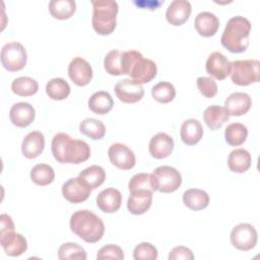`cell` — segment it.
<instances>
[{"label": "cell", "mask_w": 260, "mask_h": 260, "mask_svg": "<svg viewBox=\"0 0 260 260\" xmlns=\"http://www.w3.org/2000/svg\"><path fill=\"white\" fill-rule=\"evenodd\" d=\"M11 90L19 96H30L38 92L39 83L31 77L20 76L12 81Z\"/></svg>", "instance_id": "32"}, {"label": "cell", "mask_w": 260, "mask_h": 260, "mask_svg": "<svg viewBox=\"0 0 260 260\" xmlns=\"http://www.w3.org/2000/svg\"><path fill=\"white\" fill-rule=\"evenodd\" d=\"M108 155L110 161L120 170H130L136 162L134 152L127 145L120 142L110 145Z\"/></svg>", "instance_id": "12"}, {"label": "cell", "mask_w": 260, "mask_h": 260, "mask_svg": "<svg viewBox=\"0 0 260 260\" xmlns=\"http://www.w3.org/2000/svg\"><path fill=\"white\" fill-rule=\"evenodd\" d=\"M248 136V129L242 123H231L224 130V138L231 146H239L243 144Z\"/></svg>", "instance_id": "33"}, {"label": "cell", "mask_w": 260, "mask_h": 260, "mask_svg": "<svg viewBox=\"0 0 260 260\" xmlns=\"http://www.w3.org/2000/svg\"><path fill=\"white\" fill-rule=\"evenodd\" d=\"M68 75L77 86H85L92 79V68L85 59L75 57L68 65Z\"/></svg>", "instance_id": "13"}, {"label": "cell", "mask_w": 260, "mask_h": 260, "mask_svg": "<svg viewBox=\"0 0 260 260\" xmlns=\"http://www.w3.org/2000/svg\"><path fill=\"white\" fill-rule=\"evenodd\" d=\"M192 12V7L187 0H174L168 6L166 11V18L169 23L175 26L185 23Z\"/></svg>", "instance_id": "18"}, {"label": "cell", "mask_w": 260, "mask_h": 260, "mask_svg": "<svg viewBox=\"0 0 260 260\" xmlns=\"http://www.w3.org/2000/svg\"><path fill=\"white\" fill-rule=\"evenodd\" d=\"M96 259L102 260V259H117V260H123L124 259V252L121 247L117 245H106L103 246L98 254H96Z\"/></svg>", "instance_id": "42"}, {"label": "cell", "mask_w": 260, "mask_h": 260, "mask_svg": "<svg viewBox=\"0 0 260 260\" xmlns=\"http://www.w3.org/2000/svg\"><path fill=\"white\" fill-rule=\"evenodd\" d=\"M182 141L187 145L198 143L203 136V128L201 123L196 119H188L183 122L180 129Z\"/></svg>", "instance_id": "24"}, {"label": "cell", "mask_w": 260, "mask_h": 260, "mask_svg": "<svg viewBox=\"0 0 260 260\" xmlns=\"http://www.w3.org/2000/svg\"><path fill=\"white\" fill-rule=\"evenodd\" d=\"M122 55L123 52L119 50H111L104 59L105 70L114 76L123 74L122 70Z\"/></svg>", "instance_id": "38"}, {"label": "cell", "mask_w": 260, "mask_h": 260, "mask_svg": "<svg viewBox=\"0 0 260 260\" xmlns=\"http://www.w3.org/2000/svg\"><path fill=\"white\" fill-rule=\"evenodd\" d=\"M157 255V249L148 242L138 244L133 251V258L135 260H155Z\"/></svg>", "instance_id": "39"}, {"label": "cell", "mask_w": 260, "mask_h": 260, "mask_svg": "<svg viewBox=\"0 0 260 260\" xmlns=\"http://www.w3.org/2000/svg\"><path fill=\"white\" fill-rule=\"evenodd\" d=\"M79 131L92 140H100L106 134V127L101 120L94 118H86L80 122Z\"/></svg>", "instance_id": "31"}, {"label": "cell", "mask_w": 260, "mask_h": 260, "mask_svg": "<svg viewBox=\"0 0 260 260\" xmlns=\"http://www.w3.org/2000/svg\"><path fill=\"white\" fill-rule=\"evenodd\" d=\"M45 148V136L40 131L27 133L21 143V152L24 157L32 159L38 157Z\"/></svg>", "instance_id": "21"}, {"label": "cell", "mask_w": 260, "mask_h": 260, "mask_svg": "<svg viewBox=\"0 0 260 260\" xmlns=\"http://www.w3.org/2000/svg\"><path fill=\"white\" fill-rule=\"evenodd\" d=\"M230 240L236 249L240 251H249L256 246L258 234L252 224L243 222L233 228Z\"/></svg>", "instance_id": "9"}, {"label": "cell", "mask_w": 260, "mask_h": 260, "mask_svg": "<svg viewBox=\"0 0 260 260\" xmlns=\"http://www.w3.org/2000/svg\"><path fill=\"white\" fill-rule=\"evenodd\" d=\"M70 230L86 243L99 242L105 233L104 221L92 211L81 209L70 217Z\"/></svg>", "instance_id": "2"}, {"label": "cell", "mask_w": 260, "mask_h": 260, "mask_svg": "<svg viewBox=\"0 0 260 260\" xmlns=\"http://www.w3.org/2000/svg\"><path fill=\"white\" fill-rule=\"evenodd\" d=\"M93 10L91 23L96 34L101 36L111 35L117 25L118 3L115 0L91 1Z\"/></svg>", "instance_id": "5"}, {"label": "cell", "mask_w": 260, "mask_h": 260, "mask_svg": "<svg viewBox=\"0 0 260 260\" xmlns=\"http://www.w3.org/2000/svg\"><path fill=\"white\" fill-rule=\"evenodd\" d=\"M91 190L92 189L79 176L67 180L62 185L63 197L70 203L74 204L85 201L89 197Z\"/></svg>", "instance_id": "10"}, {"label": "cell", "mask_w": 260, "mask_h": 260, "mask_svg": "<svg viewBox=\"0 0 260 260\" xmlns=\"http://www.w3.org/2000/svg\"><path fill=\"white\" fill-rule=\"evenodd\" d=\"M115 93L120 102L125 104H135L142 100L144 89L141 84L133 79L125 78L116 83Z\"/></svg>", "instance_id": "11"}, {"label": "cell", "mask_w": 260, "mask_h": 260, "mask_svg": "<svg viewBox=\"0 0 260 260\" xmlns=\"http://www.w3.org/2000/svg\"><path fill=\"white\" fill-rule=\"evenodd\" d=\"M150 181L154 191L160 193H172L179 189L182 184L180 172L171 166L155 168L150 174Z\"/></svg>", "instance_id": "7"}, {"label": "cell", "mask_w": 260, "mask_h": 260, "mask_svg": "<svg viewBox=\"0 0 260 260\" xmlns=\"http://www.w3.org/2000/svg\"><path fill=\"white\" fill-rule=\"evenodd\" d=\"M203 119L209 129L216 130L229 121L230 115L228 111L224 109V107L212 105L204 110Z\"/></svg>", "instance_id": "26"}, {"label": "cell", "mask_w": 260, "mask_h": 260, "mask_svg": "<svg viewBox=\"0 0 260 260\" xmlns=\"http://www.w3.org/2000/svg\"><path fill=\"white\" fill-rule=\"evenodd\" d=\"M76 10V3L74 0H52L49 2V11L54 18L68 19Z\"/></svg>", "instance_id": "29"}, {"label": "cell", "mask_w": 260, "mask_h": 260, "mask_svg": "<svg viewBox=\"0 0 260 260\" xmlns=\"http://www.w3.org/2000/svg\"><path fill=\"white\" fill-rule=\"evenodd\" d=\"M252 157L250 152L245 148H236L230 152L228 157L229 169L238 174H243L251 167Z\"/></svg>", "instance_id": "25"}, {"label": "cell", "mask_w": 260, "mask_h": 260, "mask_svg": "<svg viewBox=\"0 0 260 260\" xmlns=\"http://www.w3.org/2000/svg\"><path fill=\"white\" fill-rule=\"evenodd\" d=\"M194 27L200 36L209 38L217 32L219 27V20L214 13L209 11H202L195 17Z\"/></svg>", "instance_id": "23"}, {"label": "cell", "mask_w": 260, "mask_h": 260, "mask_svg": "<svg viewBox=\"0 0 260 260\" xmlns=\"http://www.w3.org/2000/svg\"><path fill=\"white\" fill-rule=\"evenodd\" d=\"M122 203V194L118 189L107 188L101 191L96 197L98 207L106 212L113 213L119 210Z\"/></svg>", "instance_id": "22"}, {"label": "cell", "mask_w": 260, "mask_h": 260, "mask_svg": "<svg viewBox=\"0 0 260 260\" xmlns=\"http://www.w3.org/2000/svg\"><path fill=\"white\" fill-rule=\"evenodd\" d=\"M151 95L154 101L160 104H168L176 96L175 86L168 81H159L151 88Z\"/></svg>", "instance_id": "36"}, {"label": "cell", "mask_w": 260, "mask_h": 260, "mask_svg": "<svg viewBox=\"0 0 260 260\" xmlns=\"http://www.w3.org/2000/svg\"><path fill=\"white\" fill-rule=\"evenodd\" d=\"M1 64L10 71L16 72L24 68L27 60V54L24 47L18 42L6 43L1 49Z\"/></svg>", "instance_id": "8"}, {"label": "cell", "mask_w": 260, "mask_h": 260, "mask_svg": "<svg viewBox=\"0 0 260 260\" xmlns=\"http://www.w3.org/2000/svg\"><path fill=\"white\" fill-rule=\"evenodd\" d=\"M0 243L6 255L10 257L20 256L27 250V242L25 238L14 231L0 233Z\"/></svg>", "instance_id": "14"}, {"label": "cell", "mask_w": 260, "mask_h": 260, "mask_svg": "<svg viewBox=\"0 0 260 260\" xmlns=\"http://www.w3.org/2000/svg\"><path fill=\"white\" fill-rule=\"evenodd\" d=\"M252 100L246 92H233L224 101V109L230 116H243L250 110Z\"/></svg>", "instance_id": "20"}, {"label": "cell", "mask_w": 260, "mask_h": 260, "mask_svg": "<svg viewBox=\"0 0 260 260\" xmlns=\"http://www.w3.org/2000/svg\"><path fill=\"white\" fill-rule=\"evenodd\" d=\"M113 106L114 101L111 94L104 90H100L92 93L88 100L89 110L99 115L108 114L113 109Z\"/></svg>", "instance_id": "28"}, {"label": "cell", "mask_w": 260, "mask_h": 260, "mask_svg": "<svg viewBox=\"0 0 260 260\" xmlns=\"http://www.w3.org/2000/svg\"><path fill=\"white\" fill-rule=\"evenodd\" d=\"M36 117L35 108L25 102H19L10 108L9 119L11 123L19 128H25L29 126Z\"/></svg>", "instance_id": "17"}, {"label": "cell", "mask_w": 260, "mask_h": 260, "mask_svg": "<svg viewBox=\"0 0 260 260\" xmlns=\"http://www.w3.org/2000/svg\"><path fill=\"white\" fill-rule=\"evenodd\" d=\"M58 258L60 260H85L86 252L80 245L67 242L59 247Z\"/></svg>", "instance_id": "37"}, {"label": "cell", "mask_w": 260, "mask_h": 260, "mask_svg": "<svg viewBox=\"0 0 260 260\" xmlns=\"http://www.w3.org/2000/svg\"><path fill=\"white\" fill-rule=\"evenodd\" d=\"M197 87L200 93L207 99H212L217 93V84L211 77L200 76L196 80Z\"/></svg>", "instance_id": "41"}, {"label": "cell", "mask_w": 260, "mask_h": 260, "mask_svg": "<svg viewBox=\"0 0 260 260\" xmlns=\"http://www.w3.org/2000/svg\"><path fill=\"white\" fill-rule=\"evenodd\" d=\"M51 150L54 158L60 164L78 165L90 156V147L84 140L74 139L63 132L54 135Z\"/></svg>", "instance_id": "1"}, {"label": "cell", "mask_w": 260, "mask_h": 260, "mask_svg": "<svg viewBox=\"0 0 260 260\" xmlns=\"http://www.w3.org/2000/svg\"><path fill=\"white\" fill-rule=\"evenodd\" d=\"M128 188L130 192L135 190H149L154 192L150 181V174L147 173H138L134 175L128 183Z\"/></svg>", "instance_id": "40"}, {"label": "cell", "mask_w": 260, "mask_h": 260, "mask_svg": "<svg viewBox=\"0 0 260 260\" xmlns=\"http://www.w3.org/2000/svg\"><path fill=\"white\" fill-rule=\"evenodd\" d=\"M206 72L218 80H223L230 75L231 62L220 52L211 53L205 63Z\"/></svg>", "instance_id": "15"}, {"label": "cell", "mask_w": 260, "mask_h": 260, "mask_svg": "<svg viewBox=\"0 0 260 260\" xmlns=\"http://www.w3.org/2000/svg\"><path fill=\"white\" fill-rule=\"evenodd\" d=\"M169 260H193L194 255L191 249L185 247V246H177L172 249V251L169 254L168 257Z\"/></svg>", "instance_id": "43"}, {"label": "cell", "mask_w": 260, "mask_h": 260, "mask_svg": "<svg viewBox=\"0 0 260 260\" xmlns=\"http://www.w3.org/2000/svg\"><path fill=\"white\" fill-rule=\"evenodd\" d=\"M70 86L68 82L60 77L50 79L46 84V92L51 100L62 101L70 94Z\"/></svg>", "instance_id": "30"}, {"label": "cell", "mask_w": 260, "mask_h": 260, "mask_svg": "<svg viewBox=\"0 0 260 260\" xmlns=\"http://www.w3.org/2000/svg\"><path fill=\"white\" fill-rule=\"evenodd\" d=\"M152 193L149 190L131 191L127 200V209L134 215L145 213L151 206Z\"/></svg>", "instance_id": "19"}, {"label": "cell", "mask_w": 260, "mask_h": 260, "mask_svg": "<svg viewBox=\"0 0 260 260\" xmlns=\"http://www.w3.org/2000/svg\"><path fill=\"white\" fill-rule=\"evenodd\" d=\"M123 74L129 75L139 84L150 82L157 73L156 64L135 50H128L122 55Z\"/></svg>", "instance_id": "4"}, {"label": "cell", "mask_w": 260, "mask_h": 260, "mask_svg": "<svg viewBox=\"0 0 260 260\" xmlns=\"http://www.w3.org/2000/svg\"><path fill=\"white\" fill-rule=\"evenodd\" d=\"M183 203L191 210H202L209 204V196L207 192L197 188H191L183 193Z\"/></svg>", "instance_id": "27"}, {"label": "cell", "mask_w": 260, "mask_h": 260, "mask_svg": "<svg viewBox=\"0 0 260 260\" xmlns=\"http://www.w3.org/2000/svg\"><path fill=\"white\" fill-rule=\"evenodd\" d=\"M0 233H4L7 231H14V223L10 215L6 213H2L0 215Z\"/></svg>", "instance_id": "44"}, {"label": "cell", "mask_w": 260, "mask_h": 260, "mask_svg": "<svg viewBox=\"0 0 260 260\" xmlns=\"http://www.w3.org/2000/svg\"><path fill=\"white\" fill-rule=\"evenodd\" d=\"M251 22L237 15L229 19L220 38L221 45L232 53H243L249 47Z\"/></svg>", "instance_id": "3"}, {"label": "cell", "mask_w": 260, "mask_h": 260, "mask_svg": "<svg viewBox=\"0 0 260 260\" xmlns=\"http://www.w3.org/2000/svg\"><path fill=\"white\" fill-rule=\"evenodd\" d=\"M78 176L83 179L92 190L100 187L106 180L105 170L98 165H92L85 168L79 173Z\"/></svg>", "instance_id": "34"}, {"label": "cell", "mask_w": 260, "mask_h": 260, "mask_svg": "<svg viewBox=\"0 0 260 260\" xmlns=\"http://www.w3.org/2000/svg\"><path fill=\"white\" fill-rule=\"evenodd\" d=\"M174 139L165 132H158L153 135L149 141L148 150L152 157L161 159L168 157L174 150Z\"/></svg>", "instance_id": "16"}, {"label": "cell", "mask_w": 260, "mask_h": 260, "mask_svg": "<svg viewBox=\"0 0 260 260\" xmlns=\"http://www.w3.org/2000/svg\"><path fill=\"white\" fill-rule=\"evenodd\" d=\"M31 181L39 186H47L55 179L54 169L47 164H38L30 171Z\"/></svg>", "instance_id": "35"}, {"label": "cell", "mask_w": 260, "mask_h": 260, "mask_svg": "<svg viewBox=\"0 0 260 260\" xmlns=\"http://www.w3.org/2000/svg\"><path fill=\"white\" fill-rule=\"evenodd\" d=\"M231 79L233 83L247 86L259 81L260 62L256 59L236 60L231 62Z\"/></svg>", "instance_id": "6"}]
</instances>
